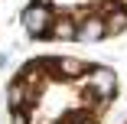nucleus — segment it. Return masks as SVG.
<instances>
[{
    "mask_svg": "<svg viewBox=\"0 0 127 124\" xmlns=\"http://www.w3.org/2000/svg\"><path fill=\"white\" fill-rule=\"evenodd\" d=\"M75 30H78L75 13H62V10H56V20H52V26H49V39L68 42V39H75Z\"/></svg>",
    "mask_w": 127,
    "mask_h": 124,
    "instance_id": "39448f33",
    "label": "nucleus"
},
{
    "mask_svg": "<svg viewBox=\"0 0 127 124\" xmlns=\"http://www.w3.org/2000/svg\"><path fill=\"white\" fill-rule=\"evenodd\" d=\"M7 62H10V52H0V69H3Z\"/></svg>",
    "mask_w": 127,
    "mask_h": 124,
    "instance_id": "6e6552de",
    "label": "nucleus"
},
{
    "mask_svg": "<svg viewBox=\"0 0 127 124\" xmlns=\"http://www.w3.org/2000/svg\"><path fill=\"white\" fill-rule=\"evenodd\" d=\"M59 124H65V121H59Z\"/></svg>",
    "mask_w": 127,
    "mask_h": 124,
    "instance_id": "9b49d317",
    "label": "nucleus"
},
{
    "mask_svg": "<svg viewBox=\"0 0 127 124\" xmlns=\"http://www.w3.org/2000/svg\"><path fill=\"white\" fill-rule=\"evenodd\" d=\"M82 124H95V118H88V121H82Z\"/></svg>",
    "mask_w": 127,
    "mask_h": 124,
    "instance_id": "9d476101",
    "label": "nucleus"
},
{
    "mask_svg": "<svg viewBox=\"0 0 127 124\" xmlns=\"http://www.w3.org/2000/svg\"><path fill=\"white\" fill-rule=\"evenodd\" d=\"M52 20H56V10H52V7L30 3L26 10H23V16H20V26H23V33H26V36L42 39V36H49V26H52Z\"/></svg>",
    "mask_w": 127,
    "mask_h": 124,
    "instance_id": "f03ea898",
    "label": "nucleus"
},
{
    "mask_svg": "<svg viewBox=\"0 0 127 124\" xmlns=\"http://www.w3.org/2000/svg\"><path fill=\"white\" fill-rule=\"evenodd\" d=\"M75 20H78V30H75V42H85V46H95L108 36L104 30V16L95 13V10H82L75 13Z\"/></svg>",
    "mask_w": 127,
    "mask_h": 124,
    "instance_id": "7ed1b4c3",
    "label": "nucleus"
},
{
    "mask_svg": "<svg viewBox=\"0 0 127 124\" xmlns=\"http://www.w3.org/2000/svg\"><path fill=\"white\" fill-rule=\"evenodd\" d=\"M85 85H88V95L91 98H98V101L91 105V114H95V108L101 111L111 98L117 95V72L114 69H108V65H91L88 72H85V79H82Z\"/></svg>",
    "mask_w": 127,
    "mask_h": 124,
    "instance_id": "f257e3e1",
    "label": "nucleus"
},
{
    "mask_svg": "<svg viewBox=\"0 0 127 124\" xmlns=\"http://www.w3.org/2000/svg\"><path fill=\"white\" fill-rule=\"evenodd\" d=\"M49 75L52 79H62V82H82L85 79V72L91 65H85L82 59H75V56H49Z\"/></svg>",
    "mask_w": 127,
    "mask_h": 124,
    "instance_id": "20e7f679",
    "label": "nucleus"
},
{
    "mask_svg": "<svg viewBox=\"0 0 127 124\" xmlns=\"http://www.w3.org/2000/svg\"><path fill=\"white\" fill-rule=\"evenodd\" d=\"M114 3H117V7H121V10L127 13V0H114Z\"/></svg>",
    "mask_w": 127,
    "mask_h": 124,
    "instance_id": "1a4fd4ad",
    "label": "nucleus"
},
{
    "mask_svg": "<svg viewBox=\"0 0 127 124\" xmlns=\"http://www.w3.org/2000/svg\"><path fill=\"white\" fill-rule=\"evenodd\" d=\"M10 124H30L26 114H10Z\"/></svg>",
    "mask_w": 127,
    "mask_h": 124,
    "instance_id": "0eeeda50",
    "label": "nucleus"
},
{
    "mask_svg": "<svg viewBox=\"0 0 127 124\" xmlns=\"http://www.w3.org/2000/svg\"><path fill=\"white\" fill-rule=\"evenodd\" d=\"M101 16H104V30H108V36H117V33L127 30V13H124L121 7H114L111 13H101Z\"/></svg>",
    "mask_w": 127,
    "mask_h": 124,
    "instance_id": "423d86ee",
    "label": "nucleus"
}]
</instances>
